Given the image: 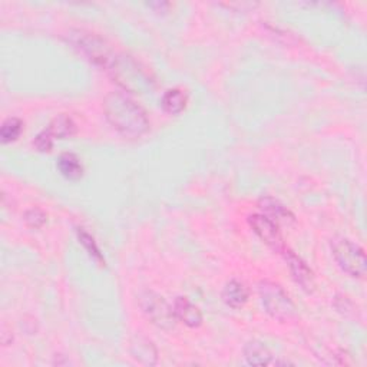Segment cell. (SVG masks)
<instances>
[{"label":"cell","instance_id":"6da1fadb","mask_svg":"<svg viewBox=\"0 0 367 367\" xmlns=\"http://www.w3.org/2000/svg\"><path fill=\"white\" fill-rule=\"evenodd\" d=\"M104 112L108 122L124 137L138 138L149 129L145 111L122 92H111L106 96Z\"/></svg>","mask_w":367,"mask_h":367},{"label":"cell","instance_id":"7a4b0ae2","mask_svg":"<svg viewBox=\"0 0 367 367\" xmlns=\"http://www.w3.org/2000/svg\"><path fill=\"white\" fill-rule=\"evenodd\" d=\"M332 253L339 267L352 277H363L367 272L364 250L346 237L332 240Z\"/></svg>","mask_w":367,"mask_h":367},{"label":"cell","instance_id":"3957f363","mask_svg":"<svg viewBox=\"0 0 367 367\" xmlns=\"http://www.w3.org/2000/svg\"><path fill=\"white\" fill-rule=\"evenodd\" d=\"M258 292L265 312L273 319L287 321L296 316V305L280 284L267 280L261 281Z\"/></svg>","mask_w":367,"mask_h":367},{"label":"cell","instance_id":"277c9868","mask_svg":"<svg viewBox=\"0 0 367 367\" xmlns=\"http://www.w3.org/2000/svg\"><path fill=\"white\" fill-rule=\"evenodd\" d=\"M138 304L144 316L162 330H171L176 326L177 317L173 308L158 293L152 290H142L138 294Z\"/></svg>","mask_w":367,"mask_h":367},{"label":"cell","instance_id":"5b68a950","mask_svg":"<svg viewBox=\"0 0 367 367\" xmlns=\"http://www.w3.org/2000/svg\"><path fill=\"white\" fill-rule=\"evenodd\" d=\"M72 42L75 48H78L82 53H85L93 64L105 68L106 70H111L115 61H117V56L111 52L109 46L101 37L92 33L78 32L73 35Z\"/></svg>","mask_w":367,"mask_h":367},{"label":"cell","instance_id":"8992f818","mask_svg":"<svg viewBox=\"0 0 367 367\" xmlns=\"http://www.w3.org/2000/svg\"><path fill=\"white\" fill-rule=\"evenodd\" d=\"M109 72L113 75V78L118 81V84H121L125 89L133 92L142 91L149 81L144 70H141L138 65L128 59V57H125V59H118L117 57V61H115Z\"/></svg>","mask_w":367,"mask_h":367},{"label":"cell","instance_id":"52a82bcc","mask_svg":"<svg viewBox=\"0 0 367 367\" xmlns=\"http://www.w3.org/2000/svg\"><path fill=\"white\" fill-rule=\"evenodd\" d=\"M248 223L254 233L268 247H272L276 251H283L285 248L281 233L279 229V224H276L273 220H270L264 214H253L248 217Z\"/></svg>","mask_w":367,"mask_h":367},{"label":"cell","instance_id":"ba28073f","mask_svg":"<svg viewBox=\"0 0 367 367\" xmlns=\"http://www.w3.org/2000/svg\"><path fill=\"white\" fill-rule=\"evenodd\" d=\"M283 253H284L287 265L290 268V272H292V276L296 280V283L300 284L301 288H304L305 292H312L314 287V279H313L312 270L308 268L307 264L299 256H296L292 250L284 248Z\"/></svg>","mask_w":367,"mask_h":367},{"label":"cell","instance_id":"9c48e42d","mask_svg":"<svg viewBox=\"0 0 367 367\" xmlns=\"http://www.w3.org/2000/svg\"><path fill=\"white\" fill-rule=\"evenodd\" d=\"M173 313L185 326L197 328L203 324V314L197 305L192 304L187 297H177L173 301Z\"/></svg>","mask_w":367,"mask_h":367},{"label":"cell","instance_id":"30bf717a","mask_svg":"<svg viewBox=\"0 0 367 367\" xmlns=\"http://www.w3.org/2000/svg\"><path fill=\"white\" fill-rule=\"evenodd\" d=\"M260 208L263 209L264 216H267L270 220H273L276 224H279V223H284V224L294 223L293 212L290 211L287 207H284L280 201H277L272 197L261 198L260 200Z\"/></svg>","mask_w":367,"mask_h":367},{"label":"cell","instance_id":"8fae6325","mask_svg":"<svg viewBox=\"0 0 367 367\" xmlns=\"http://www.w3.org/2000/svg\"><path fill=\"white\" fill-rule=\"evenodd\" d=\"M244 357L248 364L253 366H274L276 360L273 359L272 352L261 341H250L244 347Z\"/></svg>","mask_w":367,"mask_h":367},{"label":"cell","instance_id":"7c38bea8","mask_svg":"<svg viewBox=\"0 0 367 367\" xmlns=\"http://www.w3.org/2000/svg\"><path fill=\"white\" fill-rule=\"evenodd\" d=\"M223 300L231 308H241L248 301V288L238 280H231L223 290Z\"/></svg>","mask_w":367,"mask_h":367},{"label":"cell","instance_id":"4fadbf2b","mask_svg":"<svg viewBox=\"0 0 367 367\" xmlns=\"http://www.w3.org/2000/svg\"><path fill=\"white\" fill-rule=\"evenodd\" d=\"M131 355L142 364H156L158 353L156 346L144 337H137L131 344Z\"/></svg>","mask_w":367,"mask_h":367},{"label":"cell","instance_id":"5bb4252c","mask_svg":"<svg viewBox=\"0 0 367 367\" xmlns=\"http://www.w3.org/2000/svg\"><path fill=\"white\" fill-rule=\"evenodd\" d=\"M52 140H65L72 137V135L76 132V125L72 121L70 117L65 113L57 115V117L49 124L46 129H44Z\"/></svg>","mask_w":367,"mask_h":367},{"label":"cell","instance_id":"9a60e30c","mask_svg":"<svg viewBox=\"0 0 367 367\" xmlns=\"http://www.w3.org/2000/svg\"><path fill=\"white\" fill-rule=\"evenodd\" d=\"M57 168H59L61 173L65 178L72 181L79 180L84 176V167L79 158L70 152L62 153L59 157V161H57Z\"/></svg>","mask_w":367,"mask_h":367},{"label":"cell","instance_id":"2e32d148","mask_svg":"<svg viewBox=\"0 0 367 367\" xmlns=\"http://www.w3.org/2000/svg\"><path fill=\"white\" fill-rule=\"evenodd\" d=\"M161 105L164 111L171 115L181 113L187 106V95L181 89H177V88L169 89L164 93L162 100H161Z\"/></svg>","mask_w":367,"mask_h":367},{"label":"cell","instance_id":"e0dca14e","mask_svg":"<svg viewBox=\"0 0 367 367\" xmlns=\"http://www.w3.org/2000/svg\"><path fill=\"white\" fill-rule=\"evenodd\" d=\"M23 131V122L19 118H9L3 122L2 128H0V140L3 144H9L16 141Z\"/></svg>","mask_w":367,"mask_h":367},{"label":"cell","instance_id":"ac0fdd59","mask_svg":"<svg viewBox=\"0 0 367 367\" xmlns=\"http://www.w3.org/2000/svg\"><path fill=\"white\" fill-rule=\"evenodd\" d=\"M78 237H79L81 244L86 248V251H88L89 256H91L92 258H95L96 261L101 263V264L105 263V261H104V257H102V254H101V251H100V248H98V245H96L93 237H92L89 233H86L85 229L79 228V229H78Z\"/></svg>","mask_w":367,"mask_h":367},{"label":"cell","instance_id":"d6986e66","mask_svg":"<svg viewBox=\"0 0 367 367\" xmlns=\"http://www.w3.org/2000/svg\"><path fill=\"white\" fill-rule=\"evenodd\" d=\"M25 223L30 228H41L46 223V214L39 208H30L25 212Z\"/></svg>","mask_w":367,"mask_h":367},{"label":"cell","instance_id":"ffe728a7","mask_svg":"<svg viewBox=\"0 0 367 367\" xmlns=\"http://www.w3.org/2000/svg\"><path fill=\"white\" fill-rule=\"evenodd\" d=\"M33 145H35L37 149H39V151L46 152V151H50V149H52V147H53V140L49 137V135H48L45 131H42V132H41L39 135H37V137L35 138Z\"/></svg>","mask_w":367,"mask_h":367}]
</instances>
